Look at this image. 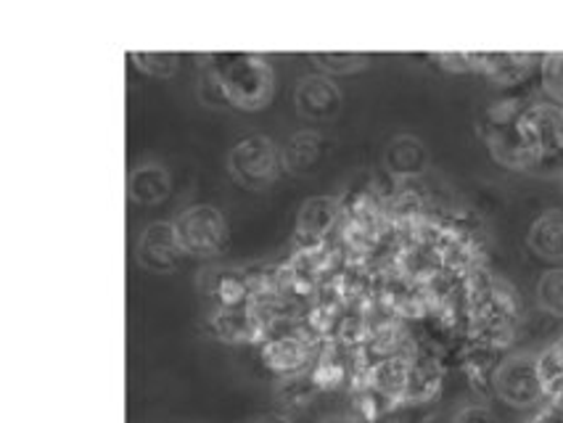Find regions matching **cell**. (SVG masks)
Here are the masks:
<instances>
[{
  "instance_id": "5",
  "label": "cell",
  "mask_w": 563,
  "mask_h": 423,
  "mask_svg": "<svg viewBox=\"0 0 563 423\" xmlns=\"http://www.w3.org/2000/svg\"><path fill=\"white\" fill-rule=\"evenodd\" d=\"M173 227L183 254H194V257H212L228 241L225 218L212 204L188 207L173 220Z\"/></svg>"
},
{
  "instance_id": "4",
  "label": "cell",
  "mask_w": 563,
  "mask_h": 423,
  "mask_svg": "<svg viewBox=\"0 0 563 423\" xmlns=\"http://www.w3.org/2000/svg\"><path fill=\"white\" fill-rule=\"evenodd\" d=\"M495 394L510 408H534L548 397L540 376V357L519 353L510 355L493 374Z\"/></svg>"
},
{
  "instance_id": "19",
  "label": "cell",
  "mask_w": 563,
  "mask_h": 423,
  "mask_svg": "<svg viewBox=\"0 0 563 423\" xmlns=\"http://www.w3.org/2000/svg\"><path fill=\"white\" fill-rule=\"evenodd\" d=\"M453 423H497L495 413L484 405H468L455 415Z\"/></svg>"
},
{
  "instance_id": "18",
  "label": "cell",
  "mask_w": 563,
  "mask_h": 423,
  "mask_svg": "<svg viewBox=\"0 0 563 423\" xmlns=\"http://www.w3.org/2000/svg\"><path fill=\"white\" fill-rule=\"evenodd\" d=\"M542 85H545L550 99L563 107V51L542 58Z\"/></svg>"
},
{
  "instance_id": "14",
  "label": "cell",
  "mask_w": 563,
  "mask_h": 423,
  "mask_svg": "<svg viewBox=\"0 0 563 423\" xmlns=\"http://www.w3.org/2000/svg\"><path fill=\"white\" fill-rule=\"evenodd\" d=\"M320 154H323V138L316 130H302V133L291 135L286 146L280 148L284 169H289V172H310L318 165Z\"/></svg>"
},
{
  "instance_id": "7",
  "label": "cell",
  "mask_w": 563,
  "mask_h": 423,
  "mask_svg": "<svg viewBox=\"0 0 563 423\" xmlns=\"http://www.w3.org/2000/svg\"><path fill=\"white\" fill-rule=\"evenodd\" d=\"M135 257L141 268L152 272H169L178 268L183 249L173 223H152L143 227L141 238L135 244Z\"/></svg>"
},
{
  "instance_id": "11",
  "label": "cell",
  "mask_w": 563,
  "mask_h": 423,
  "mask_svg": "<svg viewBox=\"0 0 563 423\" xmlns=\"http://www.w3.org/2000/svg\"><path fill=\"white\" fill-rule=\"evenodd\" d=\"M529 249L545 263H563V212L550 210L529 227Z\"/></svg>"
},
{
  "instance_id": "15",
  "label": "cell",
  "mask_w": 563,
  "mask_h": 423,
  "mask_svg": "<svg viewBox=\"0 0 563 423\" xmlns=\"http://www.w3.org/2000/svg\"><path fill=\"white\" fill-rule=\"evenodd\" d=\"M537 304L550 315L563 318V268L542 272L537 281Z\"/></svg>"
},
{
  "instance_id": "9",
  "label": "cell",
  "mask_w": 563,
  "mask_h": 423,
  "mask_svg": "<svg viewBox=\"0 0 563 423\" xmlns=\"http://www.w3.org/2000/svg\"><path fill=\"white\" fill-rule=\"evenodd\" d=\"M173 193V175L159 162H143L135 165L128 175V197L135 204L152 207L165 201Z\"/></svg>"
},
{
  "instance_id": "17",
  "label": "cell",
  "mask_w": 563,
  "mask_h": 423,
  "mask_svg": "<svg viewBox=\"0 0 563 423\" xmlns=\"http://www.w3.org/2000/svg\"><path fill=\"white\" fill-rule=\"evenodd\" d=\"M133 62H137V67L154 77H169L180 67V58L175 54H165V51H162V54L159 51H148V54H141V51H137V54H133Z\"/></svg>"
},
{
  "instance_id": "6",
  "label": "cell",
  "mask_w": 563,
  "mask_h": 423,
  "mask_svg": "<svg viewBox=\"0 0 563 423\" xmlns=\"http://www.w3.org/2000/svg\"><path fill=\"white\" fill-rule=\"evenodd\" d=\"M228 169L241 186L262 188L278 178L284 159H280V148L267 135H246L233 143L228 154Z\"/></svg>"
},
{
  "instance_id": "21",
  "label": "cell",
  "mask_w": 563,
  "mask_h": 423,
  "mask_svg": "<svg viewBox=\"0 0 563 423\" xmlns=\"http://www.w3.org/2000/svg\"><path fill=\"white\" fill-rule=\"evenodd\" d=\"M561 186H563V178H561Z\"/></svg>"
},
{
  "instance_id": "13",
  "label": "cell",
  "mask_w": 563,
  "mask_h": 423,
  "mask_svg": "<svg viewBox=\"0 0 563 423\" xmlns=\"http://www.w3.org/2000/svg\"><path fill=\"white\" fill-rule=\"evenodd\" d=\"M534 56L527 54H471V64L474 69H482L493 80L510 85L521 80L529 69H532Z\"/></svg>"
},
{
  "instance_id": "10",
  "label": "cell",
  "mask_w": 563,
  "mask_h": 423,
  "mask_svg": "<svg viewBox=\"0 0 563 423\" xmlns=\"http://www.w3.org/2000/svg\"><path fill=\"white\" fill-rule=\"evenodd\" d=\"M384 165L391 175H397V178L421 175L429 165L427 143L416 138V135H395V138L386 143Z\"/></svg>"
},
{
  "instance_id": "1",
  "label": "cell",
  "mask_w": 563,
  "mask_h": 423,
  "mask_svg": "<svg viewBox=\"0 0 563 423\" xmlns=\"http://www.w3.org/2000/svg\"><path fill=\"white\" fill-rule=\"evenodd\" d=\"M207 71L231 107L257 112L273 99L275 75L265 56L244 54V51H218L207 56Z\"/></svg>"
},
{
  "instance_id": "3",
  "label": "cell",
  "mask_w": 563,
  "mask_h": 423,
  "mask_svg": "<svg viewBox=\"0 0 563 423\" xmlns=\"http://www.w3.org/2000/svg\"><path fill=\"white\" fill-rule=\"evenodd\" d=\"M519 112L521 107L516 103H495L484 116L482 133L495 162L508 169H519V172H532L534 159L519 130Z\"/></svg>"
},
{
  "instance_id": "8",
  "label": "cell",
  "mask_w": 563,
  "mask_h": 423,
  "mask_svg": "<svg viewBox=\"0 0 563 423\" xmlns=\"http://www.w3.org/2000/svg\"><path fill=\"white\" fill-rule=\"evenodd\" d=\"M342 88L329 75H307L294 90V107L307 120H331L342 109Z\"/></svg>"
},
{
  "instance_id": "20",
  "label": "cell",
  "mask_w": 563,
  "mask_h": 423,
  "mask_svg": "<svg viewBox=\"0 0 563 423\" xmlns=\"http://www.w3.org/2000/svg\"><path fill=\"white\" fill-rule=\"evenodd\" d=\"M527 423H563V397L550 402L548 408L537 410V413Z\"/></svg>"
},
{
  "instance_id": "16",
  "label": "cell",
  "mask_w": 563,
  "mask_h": 423,
  "mask_svg": "<svg viewBox=\"0 0 563 423\" xmlns=\"http://www.w3.org/2000/svg\"><path fill=\"white\" fill-rule=\"evenodd\" d=\"M310 58L325 71V75H352V71L368 67V56L350 54V51H342V54H333V51H318V54H310Z\"/></svg>"
},
{
  "instance_id": "2",
  "label": "cell",
  "mask_w": 563,
  "mask_h": 423,
  "mask_svg": "<svg viewBox=\"0 0 563 423\" xmlns=\"http://www.w3.org/2000/svg\"><path fill=\"white\" fill-rule=\"evenodd\" d=\"M519 130L534 159L532 172L563 178V107L555 101L521 107Z\"/></svg>"
},
{
  "instance_id": "12",
  "label": "cell",
  "mask_w": 563,
  "mask_h": 423,
  "mask_svg": "<svg viewBox=\"0 0 563 423\" xmlns=\"http://www.w3.org/2000/svg\"><path fill=\"white\" fill-rule=\"evenodd\" d=\"M339 218V199L333 197H312L302 204L297 214V236L307 241H318L331 231Z\"/></svg>"
}]
</instances>
